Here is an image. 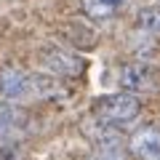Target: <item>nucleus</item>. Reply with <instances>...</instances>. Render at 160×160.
<instances>
[{
    "label": "nucleus",
    "mask_w": 160,
    "mask_h": 160,
    "mask_svg": "<svg viewBox=\"0 0 160 160\" xmlns=\"http://www.w3.org/2000/svg\"><path fill=\"white\" fill-rule=\"evenodd\" d=\"M93 160H126V152H123V147H120V142L115 136H107L96 144Z\"/></svg>",
    "instance_id": "nucleus-7"
},
{
    "label": "nucleus",
    "mask_w": 160,
    "mask_h": 160,
    "mask_svg": "<svg viewBox=\"0 0 160 160\" xmlns=\"http://www.w3.org/2000/svg\"><path fill=\"white\" fill-rule=\"evenodd\" d=\"M11 123H13V109L8 107V104H3V102H0V133L6 131V128L11 126Z\"/></svg>",
    "instance_id": "nucleus-9"
},
{
    "label": "nucleus",
    "mask_w": 160,
    "mask_h": 160,
    "mask_svg": "<svg viewBox=\"0 0 160 160\" xmlns=\"http://www.w3.org/2000/svg\"><path fill=\"white\" fill-rule=\"evenodd\" d=\"M139 24L144 29H152V32H160V6H149L139 13Z\"/></svg>",
    "instance_id": "nucleus-8"
},
{
    "label": "nucleus",
    "mask_w": 160,
    "mask_h": 160,
    "mask_svg": "<svg viewBox=\"0 0 160 160\" xmlns=\"http://www.w3.org/2000/svg\"><path fill=\"white\" fill-rule=\"evenodd\" d=\"M131 155L136 160H158L160 158V128H142L131 139Z\"/></svg>",
    "instance_id": "nucleus-3"
},
{
    "label": "nucleus",
    "mask_w": 160,
    "mask_h": 160,
    "mask_svg": "<svg viewBox=\"0 0 160 160\" xmlns=\"http://www.w3.org/2000/svg\"><path fill=\"white\" fill-rule=\"evenodd\" d=\"M126 6H128V0H80L83 13L93 22H107V19L118 16Z\"/></svg>",
    "instance_id": "nucleus-5"
},
{
    "label": "nucleus",
    "mask_w": 160,
    "mask_h": 160,
    "mask_svg": "<svg viewBox=\"0 0 160 160\" xmlns=\"http://www.w3.org/2000/svg\"><path fill=\"white\" fill-rule=\"evenodd\" d=\"M96 120L102 126H109V128H128L136 123L139 112H142V102H139L133 93H109V96L99 99L96 107Z\"/></svg>",
    "instance_id": "nucleus-1"
},
{
    "label": "nucleus",
    "mask_w": 160,
    "mask_h": 160,
    "mask_svg": "<svg viewBox=\"0 0 160 160\" xmlns=\"http://www.w3.org/2000/svg\"><path fill=\"white\" fill-rule=\"evenodd\" d=\"M35 93V78L27 75L24 69L16 67H6L0 72V96L6 99H24Z\"/></svg>",
    "instance_id": "nucleus-2"
},
{
    "label": "nucleus",
    "mask_w": 160,
    "mask_h": 160,
    "mask_svg": "<svg viewBox=\"0 0 160 160\" xmlns=\"http://www.w3.org/2000/svg\"><path fill=\"white\" fill-rule=\"evenodd\" d=\"M120 86L128 91H149L152 88V69L147 64H126L120 69Z\"/></svg>",
    "instance_id": "nucleus-4"
},
{
    "label": "nucleus",
    "mask_w": 160,
    "mask_h": 160,
    "mask_svg": "<svg viewBox=\"0 0 160 160\" xmlns=\"http://www.w3.org/2000/svg\"><path fill=\"white\" fill-rule=\"evenodd\" d=\"M46 64L53 69V75H75L83 67L75 56H69V53H64V51H51L46 56Z\"/></svg>",
    "instance_id": "nucleus-6"
}]
</instances>
